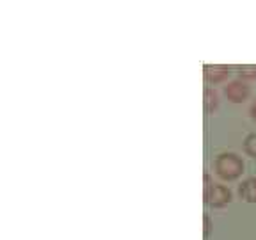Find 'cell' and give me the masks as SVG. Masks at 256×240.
Masks as SVG:
<instances>
[{
  "label": "cell",
  "mask_w": 256,
  "mask_h": 240,
  "mask_svg": "<svg viewBox=\"0 0 256 240\" xmlns=\"http://www.w3.org/2000/svg\"><path fill=\"white\" fill-rule=\"evenodd\" d=\"M214 169L222 180L233 182L244 172V162L235 153H220L214 162Z\"/></svg>",
  "instance_id": "6da1fadb"
},
{
  "label": "cell",
  "mask_w": 256,
  "mask_h": 240,
  "mask_svg": "<svg viewBox=\"0 0 256 240\" xmlns=\"http://www.w3.org/2000/svg\"><path fill=\"white\" fill-rule=\"evenodd\" d=\"M203 198L204 203L212 208H224L232 203L233 196L232 190L224 185H217L212 184L210 180V174H204V190H203Z\"/></svg>",
  "instance_id": "7a4b0ae2"
},
{
  "label": "cell",
  "mask_w": 256,
  "mask_h": 240,
  "mask_svg": "<svg viewBox=\"0 0 256 240\" xmlns=\"http://www.w3.org/2000/svg\"><path fill=\"white\" fill-rule=\"evenodd\" d=\"M224 94L232 104H244L251 94V89L244 80H232L230 84L224 88Z\"/></svg>",
  "instance_id": "3957f363"
},
{
  "label": "cell",
  "mask_w": 256,
  "mask_h": 240,
  "mask_svg": "<svg viewBox=\"0 0 256 240\" xmlns=\"http://www.w3.org/2000/svg\"><path fill=\"white\" fill-rule=\"evenodd\" d=\"M232 68L230 66H222V64H216V66H204V80L208 84H222L224 80L228 78Z\"/></svg>",
  "instance_id": "277c9868"
},
{
  "label": "cell",
  "mask_w": 256,
  "mask_h": 240,
  "mask_svg": "<svg viewBox=\"0 0 256 240\" xmlns=\"http://www.w3.org/2000/svg\"><path fill=\"white\" fill-rule=\"evenodd\" d=\"M238 196L246 203H256V178H248V180H244L240 184Z\"/></svg>",
  "instance_id": "5b68a950"
},
{
  "label": "cell",
  "mask_w": 256,
  "mask_h": 240,
  "mask_svg": "<svg viewBox=\"0 0 256 240\" xmlns=\"http://www.w3.org/2000/svg\"><path fill=\"white\" fill-rule=\"evenodd\" d=\"M203 104H204V110L206 112H214L219 107V94H217L216 89L206 88L203 94Z\"/></svg>",
  "instance_id": "8992f818"
},
{
  "label": "cell",
  "mask_w": 256,
  "mask_h": 240,
  "mask_svg": "<svg viewBox=\"0 0 256 240\" xmlns=\"http://www.w3.org/2000/svg\"><path fill=\"white\" fill-rule=\"evenodd\" d=\"M244 152L248 153L249 156L256 158V134H251V136L246 137V140H244Z\"/></svg>",
  "instance_id": "52a82bcc"
},
{
  "label": "cell",
  "mask_w": 256,
  "mask_h": 240,
  "mask_svg": "<svg viewBox=\"0 0 256 240\" xmlns=\"http://www.w3.org/2000/svg\"><path fill=\"white\" fill-rule=\"evenodd\" d=\"M212 228H214L212 219H210V216H208V214H204V216H203V236H204V238H208V236H210Z\"/></svg>",
  "instance_id": "ba28073f"
},
{
  "label": "cell",
  "mask_w": 256,
  "mask_h": 240,
  "mask_svg": "<svg viewBox=\"0 0 256 240\" xmlns=\"http://www.w3.org/2000/svg\"><path fill=\"white\" fill-rule=\"evenodd\" d=\"M238 70L244 78H254L256 76V66H240Z\"/></svg>",
  "instance_id": "9c48e42d"
},
{
  "label": "cell",
  "mask_w": 256,
  "mask_h": 240,
  "mask_svg": "<svg viewBox=\"0 0 256 240\" xmlns=\"http://www.w3.org/2000/svg\"><path fill=\"white\" fill-rule=\"evenodd\" d=\"M249 114H251V118H252V120L256 121V102H254V104L251 105V110H249Z\"/></svg>",
  "instance_id": "30bf717a"
}]
</instances>
